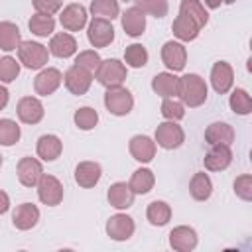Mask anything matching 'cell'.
I'll list each match as a JSON object with an SVG mask.
<instances>
[{"mask_svg": "<svg viewBox=\"0 0 252 252\" xmlns=\"http://www.w3.org/2000/svg\"><path fill=\"white\" fill-rule=\"evenodd\" d=\"M22 130L16 120L12 118H0V146H14L20 142Z\"/></svg>", "mask_w": 252, "mask_h": 252, "instance_id": "d590c367", "label": "cell"}, {"mask_svg": "<svg viewBox=\"0 0 252 252\" xmlns=\"http://www.w3.org/2000/svg\"><path fill=\"white\" fill-rule=\"evenodd\" d=\"M8 98H10V93H8V89H6V87L0 83V110H4V108H6Z\"/></svg>", "mask_w": 252, "mask_h": 252, "instance_id": "bcb514c9", "label": "cell"}, {"mask_svg": "<svg viewBox=\"0 0 252 252\" xmlns=\"http://www.w3.org/2000/svg\"><path fill=\"white\" fill-rule=\"evenodd\" d=\"M8 209H10V197H8L6 191L0 189V215L8 213Z\"/></svg>", "mask_w": 252, "mask_h": 252, "instance_id": "f6af8a7d", "label": "cell"}, {"mask_svg": "<svg viewBox=\"0 0 252 252\" xmlns=\"http://www.w3.org/2000/svg\"><path fill=\"white\" fill-rule=\"evenodd\" d=\"M104 106L114 116H126L134 108V96L126 87H110L104 93Z\"/></svg>", "mask_w": 252, "mask_h": 252, "instance_id": "277c9868", "label": "cell"}, {"mask_svg": "<svg viewBox=\"0 0 252 252\" xmlns=\"http://www.w3.org/2000/svg\"><path fill=\"white\" fill-rule=\"evenodd\" d=\"M124 2H136V0H124Z\"/></svg>", "mask_w": 252, "mask_h": 252, "instance_id": "f907efd6", "label": "cell"}, {"mask_svg": "<svg viewBox=\"0 0 252 252\" xmlns=\"http://www.w3.org/2000/svg\"><path fill=\"white\" fill-rule=\"evenodd\" d=\"M232 163V152L230 146H211V150L203 158V165L209 171H224Z\"/></svg>", "mask_w": 252, "mask_h": 252, "instance_id": "ac0fdd59", "label": "cell"}, {"mask_svg": "<svg viewBox=\"0 0 252 252\" xmlns=\"http://www.w3.org/2000/svg\"><path fill=\"white\" fill-rule=\"evenodd\" d=\"M154 142H156V146H159L163 150H177L185 142V132L177 122L165 120V122L158 124Z\"/></svg>", "mask_w": 252, "mask_h": 252, "instance_id": "5b68a950", "label": "cell"}, {"mask_svg": "<svg viewBox=\"0 0 252 252\" xmlns=\"http://www.w3.org/2000/svg\"><path fill=\"white\" fill-rule=\"evenodd\" d=\"M20 43H22L20 28L12 22H0V49L10 53V51H16Z\"/></svg>", "mask_w": 252, "mask_h": 252, "instance_id": "f1b7e54d", "label": "cell"}, {"mask_svg": "<svg viewBox=\"0 0 252 252\" xmlns=\"http://www.w3.org/2000/svg\"><path fill=\"white\" fill-rule=\"evenodd\" d=\"M136 230V224H134V219L128 217L126 213H116L112 215L108 220H106V234L116 240V242H124L128 240Z\"/></svg>", "mask_w": 252, "mask_h": 252, "instance_id": "8fae6325", "label": "cell"}, {"mask_svg": "<svg viewBox=\"0 0 252 252\" xmlns=\"http://www.w3.org/2000/svg\"><path fill=\"white\" fill-rule=\"evenodd\" d=\"M126 75H128L126 65L122 61H118V59H100V63H98V67L94 71V79L106 89L124 85Z\"/></svg>", "mask_w": 252, "mask_h": 252, "instance_id": "7a4b0ae2", "label": "cell"}, {"mask_svg": "<svg viewBox=\"0 0 252 252\" xmlns=\"http://www.w3.org/2000/svg\"><path fill=\"white\" fill-rule=\"evenodd\" d=\"M20 75V61L10 55L0 57V83H14Z\"/></svg>", "mask_w": 252, "mask_h": 252, "instance_id": "ab89813d", "label": "cell"}, {"mask_svg": "<svg viewBox=\"0 0 252 252\" xmlns=\"http://www.w3.org/2000/svg\"><path fill=\"white\" fill-rule=\"evenodd\" d=\"M134 197H136L134 191H132L130 185L124 183V181L112 183V185L108 187V193H106V199H108L110 207H114V209H118V211L130 209V207L134 205Z\"/></svg>", "mask_w": 252, "mask_h": 252, "instance_id": "d6986e66", "label": "cell"}, {"mask_svg": "<svg viewBox=\"0 0 252 252\" xmlns=\"http://www.w3.org/2000/svg\"><path fill=\"white\" fill-rule=\"evenodd\" d=\"M28 28H30V32H32L33 35H37V37H47V35H51V33L55 32V20H53V16L35 12V14L28 20Z\"/></svg>", "mask_w": 252, "mask_h": 252, "instance_id": "d6a6232c", "label": "cell"}, {"mask_svg": "<svg viewBox=\"0 0 252 252\" xmlns=\"http://www.w3.org/2000/svg\"><path fill=\"white\" fill-rule=\"evenodd\" d=\"M0 167H2V154H0Z\"/></svg>", "mask_w": 252, "mask_h": 252, "instance_id": "681fc988", "label": "cell"}, {"mask_svg": "<svg viewBox=\"0 0 252 252\" xmlns=\"http://www.w3.org/2000/svg\"><path fill=\"white\" fill-rule=\"evenodd\" d=\"M91 14L93 18H104V20H114L120 16V6L118 0H91Z\"/></svg>", "mask_w": 252, "mask_h": 252, "instance_id": "836d02e7", "label": "cell"}, {"mask_svg": "<svg viewBox=\"0 0 252 252\" xmlns=\"http://www.w3.org/2000/svg\"><path fill=\"white\" fill-rule=\"evenodd\" d=\"M205 142L209 146H230L234 142V128L228 122H213L205 130Z\"/></svg>", "mask_w": 252, "mask_h": 252, "instance_id": "d4e9b609", "label": "cell"}, {"mask_svg": "<svg viewBox=\"0 0 252 252\" xmlns=\"http://www.w3.org/2000/svg\"><path fill=\"white\" fill-rule=\"evenodd\" d=\"M18 61L28 69H43L49 61V49L37 41H22L18 47Z\"/></svg>", "mask_w": 252, "mask_h": 252, "instance_id": "3957f363", "label": "cell"}, {"mask_svg": "<svg viewBox=\"0 0 252 252\" xmlns=\"http://www.w3.org/2000/svg\"><path fill=\"white\" fill-rule=\"evenodd\" d=\"M47 49H49V55H55L59 59H67V57L77 53V39L71 33L61 32V33L51 35Z\"/></svg>", "mask_w": 252, "mask_h": 252, "instance_id": "cb8c5ba5", "label": "cell"}, {"mask_svg": "<svg viewBox=\"0 0 252 252\" xmlns=\"http://www.w3.org/2000/svg\"><path fill=\"white\" fill-rule=\"evenodd\" d=\"M220 4H222V0H205V6H207V8H211V10L220 8Z\"/></svg>", "mask_w": 252, "mask_h": 252, "instance_id": "7dc6e473", "label": "cell"}, {"mask_svg": "<svg viewBox=\"0 0 252 252\" xmlns=\"http://www.w3.org/2000/svg\"><path fill=\"white\" fill-rule=\"evenodd\" d=\"M35 187H37V197H39V201L43 205L57 207L63 201V185L55 175L43 173Z\"/></svg>", "mask_w": 252, "mask_h": 252, "instance_id": "52a82bcc", "label": "cell"}, {"mask_svg": "<svg viewBox=\"0 0 252 252\" xmlns=\"http://www.w3.org/2000/svg\"><path fill=\"white\" fill-rule=\"evenodd\" d=\"M98 63H100V55H98L94 49H85V51H79V53L75 55V65H77V67H83V69H87V71H91L93 75H94Z\"/></svg>", "mask_w": 252, "mask_h": 252, "instance_id": "b9f144b4", "label": "cell"}, {"mask_svg": "<svg viewBox=\"0 0 252 252\" xmlns=\"http://www.w3.org/2000/svg\"><path fill=\"white\" fill-rule=\"evenodd\" d=\"M236 0H222V4H234Z\"/></svg>", "mask_w": 252, "mask_h": 252, "instance_id": "c3c4849f", "label": "cell"}, {"mask_svg": "<svg viewBox=\"0 0 252 252\" xmlns=\"http://www.w3.org/2000/svg\"><path fill=\"white\" fill-rule=\"evenodd\" d=\"M171 32H173V35H175L179 41H193V39L199 37L201 28H199L193 20H189L187 16L179 14V16L173 20V24H171Z\"/></svg>", "mask_w": 252, "mask_h": 252, "instance_id": "4316f807", "label": "cell"}, {"mask_svg": "<svg viewBox=\"0 0 252 252\" xmlns=\"http://www.w3.org/2000/svg\"><path fill=\"white\" fill-rule=\"evenodd\" d=\"M122 20V30L126 32V35L130 37H140L146 30V14L138 8V6H130L122 12L120 16Z\"/></svg>", "mask_w": 252, "mask_h": 252, "instance_id": "ffe728a7", "label": "cell"}, {"mask_svg": "<svg viewBox=\"0 0 252 252\" xmlns=\"http://www.w3.org/2000/svg\"><path fill=\"white\" fill-rule=\"evenodd\" d=\"M39 220V209L33 203H22L12 213V224L18 230H30Z\"/></svg>", "mask_w": 252, "mask_h": 252, "instance_id": "44dd1931", "label": "cell"}, {"mask_svg": "<svg viewBox=\"0 0 252 252\" xmlns=\"http://www.w3.org/2000/svg\"><path fill=\"white\" fill-rule=\"evenodd\" d=\"M87 20H89L87 8L83 4H75V2L65 6L59 14V24L67 32H81L87 26Z\"/></svg>", "mask_w": 252, "mask_h": 252, "instance_id": "7c38bea8", "label": "cell"}, {"mask_svg": "<svg viewBox=\"0 0 252 252\" xmlns=\"http://www.w3.org/2000/svg\"><path fill=\"white\" fill-rule=\"evenodd\" d=\"M35 152L41 161H55L63 152V142L55 134H43L37 138Z\"/></svg>", "mask_w": 252, "mask_h": 252, "instance_id": "7402d4cb", "label": "cell"}, {"mask_svg": "<svg viewBox=\"0 0 252 252\" xmlns=\"http://www.w3.org/2000/svg\"><path fill=\"white\" fill-rule=\"evenodd\" d=\"M100 175H102V167L96 161H81L75 167V181L83 189L94 187L100 181Z\"/></svg>", "mask_w": 252, "mask_h": 252, "instance_id": "603a6c76", "label": "cell"}, {"mask_svg": "<svg viewBox=\"0 0 252 252\" xmlns=\"http://www.w3.org/2000/svg\"><path fill=\"white\" fill-rule=\"evenodd\" d=\"M177 96L189 108H197V106L205 104V100L209 96V89H207L205 79L199 77L197 73H187V75L179 77Z\"/></svg>", "mask_w": 252, "mask_h": 252, "instance_id": "6da1fadb", "label": "cell"}, {"mask_svg": "<svg viewBox=\"0 0 252 252\" xmlns=\"http://www.w3.org/2000/svg\"><path fill=\"white\" fill-rule=\"evenodd\" d=\"M16 114H18L20 122H24V124H37V122L43 120L45 108H43V104H41L39 98H35V96H24V98L18 100Z\"/></svg>", "mask_w": 252, "mask_h": 252, "instance_id": "9a60e30c", "label": "cell"}, {"mask_svg": "<svg viewBox=\"0 0 252 252\" xmlns=\"http://www.w3.org/2000/svg\"><path fill=\"white\" fill-rule=\"evenodd\" d=\"M124 63L128 67H134V69H140L148 63V49L142 45V43H132L124 49Z\"/></svg>", "mask_w": 252, "mask_h": 252, "instance_id": "8d00e7d4", "label": "cell"}, {"mask_svg": "<svg viewBox=\"0 0 252 252\" xmlns=\"http://www.w3.org/2000/svg\"><path fill=\"white\" fill-rule=\"evenodd\" d=\"M156 142L150 138V136H144V134H136L130 138V144H128V150H130V156L140 161V163H150L154 158H156Z\"/></svg>", "mask_w": 252, "mask_h": 252, "instance_id": "e0dca14e", "label": "cell"}, {"mask_svg": "<svg viewBox=\"0 0 252 252\" xmlns=\"http://www.w3.org/2000/svg\"><path fill=\"white\" fill-rule=\"evenodd\" d=\"M177 87H179V77H175V73H171V71L158 73V75L152 79V89H154V93L159 94L161 98L177 96Z\"/></svg>", "mask_w": 252, "mask_h": 252, "instance_id": "484cf974", "label": "cell"}, {"mask_svg": "<svg viewBox=\"0 0 252 252\" xmlns=\"http://www.w3.org/2000/svg\"><path fill=\"white\" fill-rule=\"evenodd\" d=\"M61 83H63V73L59 69L43 67L37 73V77L33 79V91L39 96H49V94H53L61 87Z\"/></svg>", "mask_w": 252, "mask_h": 252, "instance_id": "30bf717a", "label": "cell"}, {"mask_svg": "<svg viewBox=\"0 0 252 252\" xmlns=\"http://www.w3.org/2000/svg\"><path fill=\"white\" fill-rule=\"evenodd\" d=\"M228 106L234 114H240V116H246L252 112V96L248 94V91L244 89H234L230 98H228Z\"/></svg>", "mask_w": 252, "mask_h": 252, "instance_id": "e575fe53", "label": "cell"}, {"mask_svg": "<svg viewBox=\"0 0 252 252\" xmlns=\"http://www.w3.org/2000/svg\"><path fill=\"white\" fill-rule=\"evenodd\" d=\"M154 183H156V175H154V171L148 169V167L136 169V171L132 173L130 181H128V185H130V189L134 191V195H146V193H150V191L154 189Z\"/></svg>", "mask_w": 252, "mask_h": 252, "instance_id": "83f0119b", "label": "cell"}, {"mask_svg": "<svg viewBox=\"0 0 252 252\" xmlns=\"http://www.w3.org/2000/svg\"><path fill=\"white\" fill-rule=\"evenodd\" d=\"M93 79H94V75H93L91 71H87V69H83V67H77V65L69 67V69L65 71V75H63L65 89H67L71 94H75V96L85 94V93L91 89Z\"/></svg>", "mask_w": 252, "mask_h": 252, "instance_id": "8992f818", "label": "cell"}, {"mask_svg": "<svg viewBox=\"0 0 252 252\" xmlns=\"http://www.w3.org/2000/svg\"><path fill=\"white\" fill-rule=\"evenodd\" d=\"M16 173H18V179L24 187H35L37 181L41 179L43 175V165L37 158H32V156H26L18 161V167H16Z\"/></svg>", "mask_w": 252, "mask_h": 252, "instance_id": "4fadbf2b", "label": "cell"}, {"mask_svg": "<svg viewBox=\"0 0 252 252\" xmlns=\"http://www.w3.org/2000/svg\"><path fill=\"white\" fill-rule=\"evenodd\" d=\"M146 219L154 226H165L171 220V207L165 201H152L146 209Z\"/></svg>", "mask_w": 252, "mask_h": 252, "instance_id": "1f68e13d", "label": "cell"}, {"mask_svg": "<svg viewBox=\"0 0 252 252\" xmlns=\"http://www.w3.org/2000/svg\"><path fill=\"white\" fill-rule=\"evenodd\" d=\"M179 14L187 16L189 20H193L199 28H205L209 22V12L205 10L201 0H181L179 4Z\"/></svg>", "mask_w": 252, "mask_h": 252, "instance_id": "4dcf8cb0", "label": "cell"}, {"mask_svg": "<svg viewBox=\"0 0 252 252\" xmlns=\"http://www.w3.org/2000/svg\"><path fill=\"white\" fill-rule=\"evenodd\" d=\"M87 39L93 47H106L114 41V28L110 20L104 18H93L87 28Z\"/></svg>", "mask_w": 252, "mask_h": 252, "instance_id": "ba28073f", "label": "cell"}, {"mask_svg": "<svg viewBox=\"0 0 252 252\" xmlns=\"http://www.w3.org/2000/svg\"><path fill=\"white\" fill-rule=\"evenodd\" d=\"M199 244L197 230L187 224H179L169 232V246L177 252H191Z\"/></svg>", "mask_w": 252, "mask_h": 252, "instance_id": "5bb4252c", "label": "cell"}, {"mask_svg": "<svg viewBox=\"0 0 252 252\" xmlns=\"http://www.w3.org/2000/svg\"><path fill=\"white\" fill-rule=\"evenodd\" d=\"M234 193L242 201H252V175L244 173L234 179Z\"/></svg>", "mask_w": 252, "mask_h": 252, "instance_id": "7bdbcfd3", "label": "cell"}, {"mask_svg": "<svg viewBox=\"0 0 252 252\" xmlns=\"http://www.w3.org/2000/svg\"><path fill=\"white\" fill-rule=\"evenodd\" d=\"M136 6L144 14H150L154 18H163L167 14V10H169L167 0H136Z\"/></svg>", "mask_w": 252, "mask_h": 252, "instance_id": "60d3db41", "label": "cell"}, {"mask_svg": "<svg viewBox=\"0 0 252 252\" xmlns=\"http://www.w3.org/2000/svg\"><path fill=\"white\" fill-rule=\"evenodd\" d=\"M161 61L163 65L171 71V73H177V71H183L185 69V63H187V49L181 41H165L161 45Z\"/></svg>", "mask_w": 252, "mask_h": 252, "instance_id": "9c48e42d", "label": "cell"}, {"mask_svg": "<svg viewBox=\"0 0 252 252\" xmlns=\"http://www.w3.org/2000/svg\"><path fill=\"white\" fill-rule=\"evenodd\" d=\"M161 116L165 120H181L185 116V104L181 100H177L175 96H169V98H163L161 102Z\"/></svg>", "mask_w": 252, "mask_h": 252, "instance_id": "f35d334b", "label": "cell"}, {"mask_svg": "<svg viewBox=\"0 0 252 252\" xmlns=\"http://www.w3.org/2000/svg\"><path fill=\"white\" fill-rule=\"evenodd\" d=\"M73 120H75V126L79 130L87 132V130H93L98 124V112L93 106H81L79 110H75Z\"/></svg>", "mask_w": 252, "mask_h": 252, "instance_id": "74e56055", "label": "cell"}, {"mask_svg": "<svg viewBox=\"0 0 252 252\" xmlns=\"http://www.w3.org/2000/svg\"><path fill=\"white\" fill-rule=\"evenodd\" d=\"M189 193L195 201H207L213 195V181L205 171H199L189 181Z\"/></svg>", "mask_w": 252, "mask_h": 252, "instance_id": "f546056e", "label": "cell"}, {"mask_svg": "<svg viewBox=\"0 0 252 252\" xmlns=\"http://www.w3.org/2000/svg\"><path fill=\"white\" fill-rule=\"evenodd\" d=\"M211 85L215 89V93L219 94H226L232 85H234V71L230 67V63L226 61H217L211 69Z\"/></svg>", "mask_w": 252, "mask_h": 252, "instance_id": "2e32d148", "label": "cell"}, {"mask_svg": "<svg viewBox=\"0 0 252 252\" xmlns=\"http://www.w3.org/2000/svg\"><path fill=\"white\" fill-rule=\"evenodd\" d=\"M32 4L35 12L47 14V16H53L63 8V0H32Z\"/></svg>", "mask_w": 252, "mask_h": 252, "instance_id": "ee69618b", "label": "cell"}]
</instances>
